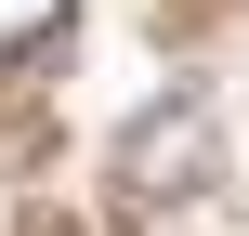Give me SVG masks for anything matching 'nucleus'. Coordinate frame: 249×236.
Wrapping results in <instances>:
<instances>
[{
	"label": "nucleus",
	"mask_w": 249,
	"mask_h": 236,
	"mask_svg": "<svg viewBox=\"0 0 249 236\" xmlns=\"http://www.w3.org/2000/svg\"><path fill=\"white\" fill-rule=\"evenodd\" d=\"M118 184H131V197H197V184H210V105H197V92L144 105V118L118 131Z\"/></svg>",
	"instance_id": "obj_1"
},
{
	"label": "nucleus",
	"mask_w": 249,
	"mask_h": 236,
	"mask_svg": "<svg viewBox=\"0 0 249 236\" xmlns=\"http://www.w3.org/2000/svg\"><path fill=\"white\" fill-rule=\"evenodd\" d=\"M66 26V0H0V53H26V39H53Z\"/></svg>",
	"instance_id": "obj_2"
}]
</instances>
